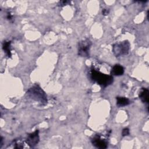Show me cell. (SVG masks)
<instances>
[{
  "label": "cell",
  "instance_id": "cell-1",
  "mask_svg": "<svg viewBox=\"0 0 149 149\" xmlns=\"http://www.w3.org/2000/svg\"><path fill=\"white\" fill-rule=\"evenodd\" d=\"M91 79L103 87H106L113 82V77L111 75L103 73L94 68L90 70Z\"/></svg>",
  "mask_w": 149,
  "mask_h": 149
},
{
  "label": "cell",
  "instance_id": "cell-2",
  "mask_svg": "<svg viewBox=\"0 0 149 149\" xmlns=\"http://www.w3.org/2000/svg\"><path fill=\"white\" fill-rule=\"evenodd\" d=\"M27 94L29 97L39 102L42 105H45L47 103L45 93L38 85H34L30 88L27 91Z\"/></svg>",
  "mask_w": 149,
  "mask_h": 149
},
{
  "label": "cell",
  "instance_id": "cell-3",
  "mask_svg": "<svg viewBox=\"0 0 149 149\" xmlns=\"http://www.w3.org/2000/svg\"><path fill=\"white\" fill-rule=\"evenodd\" d=\"M130 47V45L128 41H123L113 45V52L117 57L126 55L129 51Z\"/></svg>",
  "mask_w": 149,
  "mask_h": 149
},
{
  "label": "cell",
  "instance_id": "cell-4",
  "mask_svg": "<svg viewBox=\"0 0 149 149\" xmlns=\"http://www.w3.org/2000/svg\"><path fill=\"white\" fill-rule=\"evenodd\" d=\"M91 42L88 39L83 40L79 42L78 54L83 57H87L89 55L90 49L91 46Z\"/></svg>",
  "mask_w": 149,
  "mask_h": 149
},
{
  "label": "cell",
  "instance_id": "cell-5",
  "mask_svg": "<svg viewBox=\"0 0 149 149\" xmlns=\"http://www.w3.org/2000/svg\"><path fill=\"white\" fill-rule=\"evenodd\" d=\"M91 143L94 146L98 148H106L108 147V141L101 135L96 134L91 139Z\"/></svg>",
  "mask_w": 149,
  "mask_h": 149
},
{
  "label": "cell",
  "instance_id": "cell-6",
  "mask_svg": "<svg viewBox=\"0 0 149 149\" xmlns=\"http://www.w3.org/2000/svg\"><path fill=\"white\" fill-rule=\"evenodd\" d=\"M38 130H36L35 132L29 134L27 137L26 140L28 146L30 147H33L36 146L39 142L40 138L38 135Z\"/></svg>",
  "mask_w": 149,
  "mask_h": 149
},
{
  "label": "cell",
  "instance_id": "cell-7",
  "mask_svg": "<svg viewBox=\"0 0 149 149\" xmlns=\"http://www.w3.org/2000/svg\"><path fill=\"white\" fill-rule=\"evenodd\" d=\"M139 97L143 102L148 104L149 101V91L146 88H143L139 94Z\"/></svg>",
  "mask_w": 149,
  "mask_h": 149
},
{
  "label": "cell",
  "instance_id": "cell-8",
  "mask_svg": "<svg viewBox=\"0 0 149 149\" xmlns=\"http://www.w3.org/2000/svg\"><path fill=\"white\" fill-rule=\"evenodd\" d=\"M111 72L113 75L120 76L124 73V68L120 65H115L112 67Z\"/></svg>",
  "mask_w": 149,
  "mask_h": 149
},
{
  "label": "cell",
  "instance_id": "cell-9",
  "mask_svg": "<svg viewBox=\"0 0 149 149\" xmlns=\"http://www.w3.org/2000/svg\"><path fill=\"white\" fill-rule=\"evenodd\" d=\"M130 104L129 100L126 97H116V105L118 107H123Z\"/></svg>",
  "mask_w": 149,
  "mask_h": 149
},
{
  "label": "cell",
  "instance_id": "cell-10",
  "mask_svg": "<svg viewBox=\"0 0 149 149\" xmlns=\"http://www.w3.org/2000/svg\"><path fill=\"white\" fill-rule=\"evenodd\" d=\"M2 49L6 55L9 58L11 56V41H4L2 44Z\"/></svg>",
  "mask_w": 149,
  "mask_h": 149
},
{
  "label": "cell",
  "instance_id": "cell-11",
  "mask_svg": "<svg viewBox=\"0 0 149 149\" xmlns=\"http://www.w3.org/2000/svg\"><path fill=\"white\" fill-rule=\"evenodd\" d=\"M25 144H27L26 141H24V140H20V139L16 140L13 141V144L14 145L13 147L15 148H26V147L24 145Z\"/></svg>",
  "mask_w": 149,
  "mask_h": 149
},
{
  "label": "cell",
  "instance_id": "cell-12",
  "mask_svg": "<svg viewBox=\"0 0 149 149\" xmlns=\"http://www.w3.org/2000/svg\"><path fill=\"white\" fill-rule=\"evenodd\" d=\"M122 136H128L129 134V129L128 128H125L123 129L122 132Z\"/></svg>",
  "mask_w": 149,
  "mask_h": 149
},
{
  "label": "cell",
  "instance_id": "cell-13",
  "mask_svg": "<svg viewBox=\"0 0 149 149\" xmlns=\"http://www.w3.org/2000/svg\"><path fill=\"white\" fill-rule=\"evenodd\" d=\"M13 15H12V13L10 12H8L7 13V15H6V19L9 20V21H12L13 20Z\"/></svg>",
  "mask_w": 149,
  "mask_h": 149
},
{
  "label": "cell",
  "instance_id": "cell-14",
  "mask_svg": "<svg viewBox=\"0 0 149 149\" xmlns=\"http://www.w3.org/2000/svg\"><path fill=\"white\" fill-rule=\"evenodd\" d=\"M102 15H107L109 13V9H104L102 10Z\"/></svg>",
  "mask_w": 149,
  "mask_h": 149
},
{
  "label": "cell",
  "instance_id": "cell-15",
  "mask_svg": "<svg viewBox=\"0 0 149 149\" xmlns=\"http://www.w3.org/2000/svg\"><path fill=\"white\" fill-rule=\"evenodd\" d=\"M68 2H69L68 1H62L59 2V5L60 6H63V5H66V3H68Z\"/></svg>",
  "mask_w": 149,
  "mask_h": 149
},
{
  "label": "cell",
  "instance_id": "cell-16",
  "mask_svg": "<svg viewBox=\"0 0 149 149\" xmlns=\"http://www.w3.org/2000/svg\"><path fill=\"white\" fill-rule=\"evenodd\" d=\"M2 145H3V139H2V137H1V146H0V148L2 147Z\"/></svg>",
  "mask_w": 149,
  "mask_h": 149
}]
</instances>
